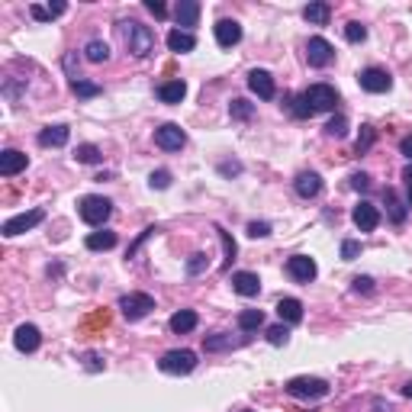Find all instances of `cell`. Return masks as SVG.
Wrapping results in <instances>:
<instances>
[{"label": "cell", "mask_w": 412, "mask_h": 412, "mask_svg": "<svg viewBox=\"0 0 412 412\" xmlns=\"http://www.w3.org/2000/svg\"><path fill=\"white\" fill-rule=\"evenodd\" d=\"M213 33H216L219 49H232V45L242 43V26H238L235 20H219L216 26H213Z\"/></svg>", "instance_id": "18"}, {"label": "cell", "mask_w": 412, "mask_h": 412, "mask_svg": "<svg viewBox=\"0 0 412 412\" xmlns=\"http://www.w3.org/2000/svg\"><path fill=\"white\" fill-rule=\"evenodd\" d=\"M306 62L313 68H328V65L335 62V45L328 43V39H322V35H313L306 43Z\"/></svg>", "instance_id": "8"}, {"label": "cell", "mask_w": 412, "mask_h": 412, "mask_svg": "<svg viewBox=\"0 0 412 412\" xmlns=\"http://www.w3.org/2000/svg\"><path fill=\"white\" fill-rule=\"evenodd\" d=\"M357 84L367 94H386L393 87V77H390V71H384V68H364L361 74H357Z\"/></svg>", "instance_id": "11"}, {"label": "cell", "mask_w": 412, "mask_h": 412, "mask_svg": "<svg viewBox=\"0 0 412 412\" xmlns=\"http://www.w3.org/2000/svg\"><path fill=\"white\" fill-rule=\"evenodd\" d=\"M351 219H355V226L361 232H374L380 226V210L370 200H361L355 210H351Z\"/></svg>", "instance_id": "13"}, {"label": "cell", "mask_w": 412, "mask_h": 412, "mask_svg": "<svg viewBox=\"0 0 412 412\" xmlns=\"http://www.w3.org/2000/svg\"><path fill=\"white\" fill-rule=\"evenodd\" d=\"M345 39H348V43H364V39H367V26H364V23H357V20H351V23H345Z\"/></svg>", "instance_id": "39"}, {"label": "cell", "mask_w": 412, "mask_h": 412, "mask_svg": "<svg viewBox=\"0 0 412 412\" xmlns=\"http://www.w3.org/2000/svg\"><path fill=\"white\" fill-rule=\"evenodd\" d=\"M68 139H71V129L65 126V123L45 126L43 133H39V145L43 148H62V145H68Z\"/></svg>", "instance_id": "20"}, {"label": "cell", "mask_w": 412, "mask_h": 412, "mask_svg": "<svg viewBox=\"0 0 412 412\" xmlns=\"http://www.w3.org/2000/svg\"><path fill=\"white\" fill-rule=\"evenodd\" d=\"M403 181H406V196H409V206H412V165L403 171Z\"/></svg>", "instance_id": "49"}, {"label": "cell", "mask_w": 412, "mask_h": 412, "mask_svg": "<svg viewBox=\"0 0 412 412\" xmlns=\"http://www.w3.org/2000/svg\"><path fill=\"white\" fill-rule=\"evenodd\" d=\"M77 213H81V219H84L87 226H104L113 213V203L106 200V196L87 194V196H81V203H77Z\"/></svg>", "instance_id": "4"}, {"label": "cell", "mask_w": 412, "mask_h": 412, "mask_svg": "<svg viewBox=\"0 0 412 412\" xmlns=\"http://www.w3.org/2000/svg\"><path fill=\"white\" fill-rule=\"evenodd\" d=\"M219 174H242V165L238 161H223L219 165Z\"/></svg>", "instance_id": "48"}, {"label": "cell", "mask_w": 412, "mask_h": 412, "mask_svg": "<svg viewBox=\"0 0 412 412\" xmlns=\"http://www.w3.org/2000/svg\"><path fill=\"white\" fill-rule=\"evenodd\" d=\"M168 49L177 52V55H187V52L196 49V35L187 33V29H171V33H168Z\"/></svg>", "instance_id": "23"}, {"label": "cell", "mask_w": 412, "mask_h": 412, "mask_svg": "<svg viewBox=\"0 0 412 412\" xmlns=\"http://www.w3.org/2000/svg\"><path fill=\"white\" fill-rule=\"evenodd\" d=\"M261 325H265V313L261 309H242L238 313V328L242 332H258Z\"/></svg>", "instance_id": "31"}, {"label": "cell", "mask_w": 412, "mask_h": 412, "mask_svg": "<svg viewBox=\"0 0 412 412\" xmlns=\"http://www.w3.org/2000/svg\"><path fill=\"white\" fill-rule=\"evenodd\" d=\"M155 232H158V229H155V226H148V229H145V232H142V235H139V242H135V245H133V248H129V258H135V252H139V245H142V242H148V238H152V235H155Z\"/></svg>", "instance_id": "47"}, {"label": "cell", "mask_w": 412, "mask_h": 412, "mask_svg": "<svg viewBox=\"0 0 412 412\" xmlns=\"http://www.w3.org/2000/svg\"><path fill=\"white\" fill-rule=\"evenodd\" d=\"M84 364H87V370H100V367H104V361H100L97 355H87V357H84Z\"/></svg>", "instance_id": "51"}, {"label": "cell", "mask_w": 412, "mask_h": 412, "mask_svg": "<svg viewBox=\"0 0 412 412\" xmlns=\"http://www.w3.org/2000/svg\"><path fill=\"white\" fill-rule=\"evenodd\" d=\"M119 309H123V319L139 322L155 309V300L148 294H139V290H135V294H126L123 300H119Z\"/></svg>", "instance_id": "6"}, {"label": "cell", "mask_w": 412, "mask_h": 412, "mask_svg": "<svg viewBox=\"0 0 412 412\" xmlns=\"http://www.w3.org/2000/svg\"><path fill=\"white\" fill-rule=\"evenodd\" d=\"M248 91L258 94L261 100H274V94H277V84H274V74L265 68H252L248 71Z\"/></svg>", "instance_id": "12"}, {"label": "cell", "mask_w": 412, "mask_h": 412, "mask_svg": "<svg viewBox=\"0 0 412 412\" xmlns=\"http://www.w3.org/2000/svg\"><path fill=\"white\" fill-rule=\"evenodd\" d=\"M357 255H361V242H355V238H345V242H342V258L345 261H355Z\"/></svg>", "instance_id": "42"}, {"label": "cell", "mask_w": 412, "mask_h": 412, "mask_svg": "<svg viewBox=\"0 0 412 412\" xmlns=\"http://www.w3.org/2000/svg\"><path fill=\"white\" fill-rule=\"evenodd\" d=\"M351 187H355V190H370V174H364V171L351 174Z\"/></svg>", "instance_id": "46"}, {"label": "cell", "mask_w": 412, "mask_h": 412, "mask_svg": "<svg viewBox=\"0 0 412 412\" xmlns=\"http://www.w3.org/2000/svg\"><path fill=\"white\" fill-rule=\"evenodd\" d=\"M119 33H123V43H126L133 58H148L155 52V33L148 26H142L139 20H123Z\"/></svg>", "instance_id": "2"}, {"label": "cell", "mask_w": 412, "mask_h": 412, "mask_svg": "<svg viewBox=\"0 0 412 412\" xmlns=\"http://www.w3.org/2000/svg\"><path fill=\"white\" fill-rule=\"evenodd\" d=\"M351 290L355 294H374V277H355L351 280Z\"/></svg>", "instance_id": "44"}, {"label": "cell", "mask_w": 412, "mask_h": 412, "mask_svg": "<svg viewBox=\"0 0 412 412\" xmlns=\"http://www.w3.org/2000/svg\"><path fill=\"white\" fill-rule=\"evenodd\" d=\"M248 338H232L229 332H216V335H206L203 338V348L210 355H219V351H232V348H242Z\"/></svg>", "instance_id": "21"}, {"label": "cell", "mask_w": 412, "mask_h": 412, "mask_svg": "<svg viewBox=\"0 0 412 412\" xmlns=\"http://www.w3.org/2000/svg\"><path fill=\"white\" fill-rule=\"evenodd\" d=\"M45 219V210H29V213H20V216H13V219H7V223L0 226V232L7 238H13V235H23V232H29V229H35V226L43 223Z\"/></svg>", "instance_id": "9"}, {"label": "cell", "mask_w": 412, "mask_h": 412, "mask_svg": "<svg viewBox=\"0 0 412 412\" xmlns=\"http://www.w3.org/2000/svg\"><path fill=\"white\" fill-rule=\"evenodd\" d=\"M84 245L91 248V252H110V248H116V232H110V229H104V232H91Z\"/></svg>", "instance_id": "27"}, {"label": "cell", "mask_w": 412, "mask_h": 412, "mask_svg": "<svg viewBox=\"0 0 412 412\" xmlns=\"http://www.w3.org/2000/svg\"><path fill=\"white\" fill-rule=\"evenodd\" d=\"M229 113H232V119H242V123H245V119L255 116V104H248V100L238 97V100H232V104H229Z\"/></svg>", "instance_id": "36"}, {"label": "cell", "mask_w": 412, "mask_h": 412, "mask_svg": "<svg viewBox=\"0 0 412 412\" xmlns=\"http://www.w3.org/2000/svg\"><path fill=\"white\" fill-rule=\"evenodd\" d=\"M232 290H235L238 296H258L261 294V277L258 274H252V271H235L232 274Z\"/></svg>", "instance_id": "16"}, {"label": "cell", "mask_w": 412, "mask_h": 412, "mask_svg": "<svg viewBox=\"0 0 412 412\" xmlns=\"http://www.w3.org/2000/svg\"><path fill=\"white\" fill-rule=\"evenodd\" d=\"M71 91H74L81 100H91V97H100V94H104V87H100L97 81H84V77H74V81H71Z\"/></svg>", "instance_id": "32"}, {"label": "cell", "mask_w": 412, "mask_h": 412, "mask_svg": "<svg viewBox=\"0 0 412 412\" xmlns=\"http://www.w3.org/2000/svg\"><path fill=\"white\" fill-rule=\"evenodd\" d=\"M145 10L152 16H158V20H165V16H168V7H165L161 0H145Z\"/></svg>", "instance_id": "45"}, {"label": "cell", "mask_w": 412, "mask_h": 412, "mask_svg": "<svg viewBox=\"0 0 412 412\" xmlns=\"http://www.w3.org/2000/svg\"><path fill=\"white\" fill-rule=\"evenodd\" d=\"M206 267H210V255L196 252V255H190V258H187V267H184V271H187V277H196V274H203Z\"/></svg>", "instance_id": "35"}, {"label": "cell", "mask_w": 412, "mask_h": 412, "mask_svg": "<svg viewBox=\"0 0 412 412\" xmlns=\"http://www.w3.org/2000/svg\"><path fill=\"white\" fill-rule=\"evenodd\" d=\"M148 187L152 190H168L171 187V171H152V177H148Z\"/></svg>", "instance_id": "40"}, {"label": "cell", "mask_w": 412, "mask_h": 412, "mask_svg": "<svg viewBox=\"0 0 412 412\" xmlns=\"http://www.w3.org/2000/svg\"><path fill=\"white\" fill-rule=\"evenodd\" d=\"M65 10H68V4H52V7H43V4H33L29 7V13H33V20H39V23H49V20H55V16H62Z\"/></svg>", "instance_id": "30"}, {"label": "cell", "mask_w": 412, "mask_h": 412, "mask_svg": "<svg viewBox=\"0 0 412 412\" xmlns=\"http://www.w3.org/2000/svg\"><path fill=\"white\" fill-rule=\"evenodd\" d=\"M184 97H187V84H184L181 77L158 84V100H161V104H181Z\"/></svg>", "instance_id": "24"}, {"label": "cell", "mask_w": 412, "mask_h": 412, "mask_svg": "<svg viewBox=\"0 0 412 412\" xmlns=\"http://www.w3.org/2000/svg\"><path fill=\"white\" fill-rule=\"evenodd\" d=\"M29 158L20 152V148H7V152H0V174L4 177H13L20 171H26Z\"/></svg>", "instance_id": "19"}, {"label": "cell", "mask_w": 412, "mask_h": 412, "mask_svg": "<svg viewBox=\"0 0 412 412\" xmlns=\"http://www.w3.org/2000/svg\"><path fill=\"white\" fill-rule=\"evenodd\" d=\"M290 396H296V399H322V396H328V380H322V377H294V380H286V386H284Z\"/></svg>", "instance_id": "5"}, {"label": "cell", "mask_w": 412, "mask_h": 412, "mask_svg": "<svg viewBox=\"0 0 412 412\" xmlns=\"http://www.w3.org/2000/svg\"><path fill=\"white\" fill-rule=\"evenodd\" d=\"M325 135H332V139H345L348 135V119L338 113V116L328 119V126H325Z\"/></svg>", "instance_id": "37"}, {"label": "cell", "mask_w": 412, "mask_h": 412, "mask_svg": "<svg viewBox=\"0 0 412 412\" xmlns=\"http://www.w3.org/2000/svg\"><path fill=\"white\" fill-rule=\"evenodd\" d=\"M384 196H386V216H390L396 226H399V223H406V203L399 200L396 190L386 187V190H384Z\"/></svg>", "instance_id": "28"}, {"label": "cell", "mask_w": 412, "mask_h": 412, "mask_svg": "<svg viewBox=\"0 0 412 412\" xmlns=\"http://www.w3.org/2000/svg\"><path fill=\"white\" fill-rule=\"evenodd\" d=\"M328 16H332V7H328L325 0H316V4H306V7H303V20L313 23V26H325Z\"/></svg>", "instance_id": "26"}, {"label": "cell", "mask_w": 412, "mask_h": 412, "mask_svg": "<svg viewBox=\"0 0 412 412\" xmlns=\"http://www.w3.org/2000/svg\"><path fill=\"white\" fill-rule=\"evenodd\" d=\"M277 316L284 325H296V322H303V303L296 296H284L277 303Z\"/></svg>", "instance_id": "22"}, {"label": "cell", "mask_w": 412, "mask_h": 412, "mask_svg": "<svg viewBox=\"0 0 412 412\" xmlns=\"http://www.w3.org/2000/svg\"><path fill=\"white\" fill-rule=\"evenodd\" d=\"M216 235H219V242H223V252H226V265H223V271H226V267H229L232 261H235V252H238V248H235V238H232L229 232L223 229V226H216Z\"/></svg>", "instance_id": "34"}, {"label": "cell", "mask_w": 412, "mask_h": 412, "mask_svg": "<svg viewBox=\"0 0 412 412\" xmlns=\"http://www.w3.org/2000/svg\"><path fill=\"white\" fill-rule=\"evenodd\" d=\"M196 322H200V316L194 313V309H181V313H174L171 316V332H174V335H187V332H194L196 328Z\"/></svg>", "instance_id": "25"}, {"label": "cell", "mask_w": 412, "mask_h": 412, "mask_svg": "<svg viewBox=\"0 0 412 412\" xmlns=\"http://www.w3.org/2000/svg\"><path fill=\"white\" fill-rule=\"evenodd\" d=\"M399 152H403V155H406V158H409V161H412V135H406V139H403V142H399Z\"/></svg>", "instance_id": "50"}, {"label": "cell", "mask_w": 412, "mask_h": 412, "mask_svg": "<svg viewBox=\"0 0 412 412\" xmlns=\"http://www.w3.org/2000/svg\"><path fill=\"white\" fill-rule=\"evenodd\" d=\"M374 139H377V135H374V129H370V126H361V135H357V155H364V152H367V148L370 145H374Z\"/></svg>", "instance_id": "41"}, {"label": "cell", "mask_w": 412, "mask_h": 412, "mask_svg": "<svg viewBox=\"0 0 412 412\" xmlns=\"http://www.w3.org/2000/svg\"><path fill=\"white\" fill-rule=\"evenodd\" d=\"M13 345H16V351H23V355H33V351H39V345H43V332L26 322V325L16 328Z\"/></svg>", "instance_id": "15"}, {"label": "cell", "mask_w": 412, "mask_h": 412, "mask_svg": "<svg viewBox=\"0 0 412 412\" xmlns=\"http://www.w3.org/2000/svg\"><path fill=\"white\" fill-rule=\"evenodd\" d=\"M322 177L316 174V171H300L296 174V181H294V190H296V196H303V200H316V196L322 194Z\"/></svg>", "instance_id": "14"}, {"label": "cell", "mask_w": 412, "mask_h": 412, "mask_svg": "<svg viewBox=\"0 0 412 412\" xmlns=\"http://www.w3.org/2000/svg\"><path fill=\"white\" fill-rule=\"evenodd\" d=\"M319 267L309 255H294V258H286V277L296 280V284H313Z\"/></svg>", "instance_id": "10"}, {"label": "cell", "mask_w": 412, "mask_h": 412, "mask_svg": "<svg viewBox=\"0 0 412 412\" xmlns=\"http://www.w3.org/2000/svg\"><path fill=\"white\" fill-rule=\"evenodd\" d=\"M248 235H252V238H267V235H271V223H265V219H261V223H258V219L248 223Z\"/></svg>", "instance_id": "43"}, {"label": "cell", "mask_w": 412, "mask_h": 412, "mask_svg": "<svg viewBox=\"0 0 412 412\" xmlns=\"http://www.w3.org/2000/svg\"><path fill=\"white\" fill-rule=\"evenodd\" d=\"M174 20H177V29L184 26L187 33H194V26L200 23V4H196V0H177Z\"/></svg>", "instance_id": "17"}, {"label": "cell", "mask_w": 412, "mask_h": 412, "mask_svg": "<svg viewBox=\"0 0 412 412\" xmlns=\"http://www.w3.org/2000/svg\"><path fill=\"white\" fill-rule=\"evenodd\" d=\"M338 106V91L332 84H313L309 91H303L300 97L294 100V116L306 119V116H316V113H332Z\"/></svg>", "instance_id": "1"}, {"label": "cell", "mask_w": 412, "mask_h": 412, "mask_svg": "<svg viewBox=\"0 0 412 412\" xmlns=\"http://www.w3.org/2000/svg\"><path fill=\"white\" fill-rule=\"evenodd\" d=\"M155 145H158L161 152H181V148L187 145V133H184L177 123H165V126L155 129Z\"/></svg>", "instance_id": "7"}, {"label": "cell", "mask_w": 412, "mask_h": 412, "mask_svg": "<svg viewBox=\"0 0 412 412\" xmlns=\"http://www.w3.org/2000/svg\"><path fill=\"white\" fill-rule=\"evenodd\" d=\"M245 412H248V409H245Z\"/></svg>", "instance_id": "53"}, {"label": "cell", "mask_w": 412, "mask_h": 412, "mask_svg": "<svg viewBox=\"0 0 412 412\" xmlns=\"http://www.w3.org/2000/svg\"><path fill=\"white\" fill-rule=\"evenodd\" d=\"M161 374H171V377H184V374H194L196 367V355L190 348H174V351H165L158 361Z\"/></svg>", "instance_id": "3"}, {"label": "cell", "mask_w": 412, "mask_h": 412, "mask_svg": "<svg viewBox=\"0 0 412 412\" xmlns=\"http://www.w3.org/2000/svg\"><path fill=\"white\" fill-rule=\"evenodd\" d=\"M74 161H77V165H100V161H104V155H100L97 145L84 142V145H77V148H74Z\"/></svg>", "instance_id": "33"}, {"label": "cell", "mask_w": 412, "mask_h": 412, "mask_svg": "<svg viewBox=\"0 0 412 412\" xmlns=\"http://www.w3.org/2000/svg\"><path fill=\"white\" fill-rule=\"evenodd\" d=\"M267 342H271L274 348H284V345L290 342V328H286L284 322H280V325H271L267 328Z\"/></svg>", "instance_id": "38"}, {"label": "cell", "mask_w": 412, "mask_h": 412, "mask_svg": "<svg viewBox=\"0 0 412 412\" xmlns=\"http://www.w3.org/2000/svg\"><path fill=\"white\" fill-rule=\"evenodd\" d=\"M403 396H406V399H412V380H409V384L403 386Z\"/></svg>", "instance_id": "52"}, {"label": "cell", "mask_w": 412, "mask_h": 412, "mask_svg": "<svg viewBox=\"0 0 412 412\" xmlns=\"http://www.w3.org/2000/svg\"><path fill=\"white\" fill-rule=\"evenodd\" d=\"M84 58L91 65H104V62H110V45L104 43V39H91V43L84 45Z\"/></svg>", "instance_id": "29"}]
</instances>
